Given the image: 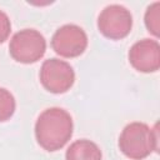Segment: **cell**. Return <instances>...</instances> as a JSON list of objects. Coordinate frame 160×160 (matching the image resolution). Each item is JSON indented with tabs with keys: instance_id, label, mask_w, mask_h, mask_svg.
<instances>
[{
	"instance_id": "4",
	"label": "cell",
	"mask_w": 160,
	"mask_h": 160,
	"mask_svg": "<svg viewBox=\"0 0 160 160\" xmlns=\"http://www.w3.org/2000/svg\"><path fill=\"white\" fill-rule=\"evenodd\" d=\"M40 81L48 91L62 94L72 86L75 81V72L70 64L52 58L42 62L40 69Z\"/></svg>"
},
{
	"instance_id": "8",
	"label": "cell",
	"mask_w": 160,
	"mask_h": 160,
	"mask_svg": "<svg viewBox=\"0 0 160 160\" xmlns=\"http://www.w3.org/2000/svg\"><path fill=\"white\" fill-rule=\"evenodd\" d=\"M66 160H101L99 146L86 139L74 141L66 150Z\"/></svg>"
},
{
	"instance_id": "7",
	"label": "cell",
	"mask_w": 160,
	"mask_h": 160,
	"mask_svg": "<svg viewBox=\"0 0 160 160\" xmlns=\"http://www.w3.org/2000/svg\"><path fill=\"white\" fill-rule=\"evenodd\" d=\"M131 66L141 72H154L160 68V46L156 40L142 39L129 50Z\"/></svg>"
},
{
	"instance_id": "5",
	"label": "cell",
	"mask_w": 160,
	"mask_h": 160,
	"mask_svg": "<svg viewBox=\"0 0 160 160\" xmlns=\"http://www.w3.org/2000/svg\"><path fill=\"white\" fill-rule=\"evenodd\" d=\"M132 16L130 11L118 4L108 5L98 18V28L100 32L112 40H119L131 31Z\"/></svg>"
},
{
	"instance_id": "11",
	"label": "cell",
	"mask_w": 160,
	"mask_h": 160,
	"mask_svg": "<svg viewBox=\"0 0 160 160\" xmlns=\"http://www.w3.org/2000/svg\"><path fill=\"white\" fill-rule=\"evenodd\" d=\"M11 30V24H10V19L9 16L0 10V44L4 42Z\"/></svg>"
},
{
	"instance_id": "1",
	"label": "cell",
	"mask_w": 160,
	"mask_h": 160,
	"mask_svg": "<svg viewBox=\"0 0 160 160\" xmlns=\"http://www.w3.org/2000/svg\"><path fill=\"white\" fill-rule=\"evenodd\" d=\"M72 135V119L61 108L44 110L35 124V136L39 145L48 151L61 149Z\"/></svg>"
},
{
	"instance_id": "2",
	"label": "cell",
	"mask_w": 160,
	"mask_h": 160,
	"mask_svg": "<svg viewBox=\"0 0 160 160\" xmlns=\"http://www.w3.org/2000/svg\"><path fill=\"white\" fill-rule=\"evenodd\" d=\"M119 148L121 152L130 159H145L159 148L158 125L150 128L145 122H130L120 134Z\"/></svg>"
},
{
	"instance_id": "3",
	"label": "cell",
	"mask_w": 160,
	"mask_h": 160,
	"mask_svg": "<svg viewBox=\"0 0 160 160\" xmlns=\"http://www.w3.org/2000/svg\"><path fill=\"white\" fill-rule=\"evenodd\" d=\"M9 50L14 60L22 64H31L42 58L46 50V41L38 30L24 29L11 38Z\"/></svg>"
},
{
	"instance_id": "6",
	"label": "cell",
	"mask_w": 160,
	"mask_h": 160,
	"mask_svg": "<svg viewBox=\"0 0 160 160\" xmlns=\"http://www.w3.org/2000/svg\"><path fill=\"white\" fill-rule=\"evenodd\" d=\"M51 46L60 56L76 58L85 51L88 46V36L80 26L66 24L55 31L51 39Z\"/></svg>"
},
{
	"instance_id": "10",
	"label": "cell",
	"mask_w": 160,
	"mask_h": 160,
	"mask_svg": "<svg viewBox=\"0 0 160 160\" xmlns=\"http://www.w3.org/2000/svg\"><path fill=\"white\" fill-rule=\"evenodd\" d=\"M145 25L152 35L159 36V30H160V2L159 1L151 4L146 9Z\"/></svg>"
},
{
	"instance_id": "9",
	"label": "cell",
	"mask_w": 160,
	"mask_h": 160,
	"mask_svg": "<svg viewBox=\"0 0 160 160\" xmlns=\"http://www.w3.org/2000/svg\"><path fill=\"white\" fill-rule=\"evenodd\" d=\"M15 111V99L12 94L0 88V122L9 120Z\"/></svg>"
}]
</instances>
